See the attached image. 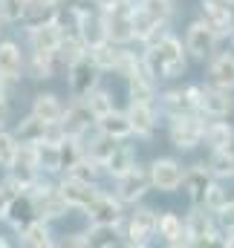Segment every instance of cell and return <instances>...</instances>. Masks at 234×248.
I'll use <instances>...</instances> for the list:
<instances>
[{
	"instance_id": "f546056e",
	"label": "cell",
	"mask_w": 234,
	"mask_h": 248,
	"mask_svg": "<svg viewBox=\"0 0 234 248\" xmlns=\"http://www.w3.org/2000/svg\"><path fill=\"white\" fill-rule=\"evenodd\" d=\"M202 139L208 141L211 150H226V147L234 144V127L229 122H211V124H205Z\"/></svg>"
},
{
	"instance_id": "836d02e7",
	"label": "cell",
	"mask_w": 234,
	"mask_h": 248,
	"mask_svg": "<svg viewBox=\"0 0 234 248\" xmlns=\"http://www.w3.org/2000/svg\"><path fill=\"white\" fill-rule=\"evenodd\" d=\"M87 55H90V61H93L99 69H101V72H104V69H113V66H116L118 46L113 44V41H101V44L90 46V49H87Z\"/></svg>"
},
{
	"instance_id": "7a4b0ae2",
	"label": "cell",
	"mask_w": 234,
	"mask_h": 248,
	"mask_svg": "<svg viewBox=\"0 0 234 248\" xmlns=\"http://www.w3.org/2000/svg\"><path fill=\"white\" fill-rule=\"evenodd\" d=\"M23 193H26V199H29V205H32V211H35L38 219H47V222L50 219H61L69 211V205L61 199L58 187H52L50 182H41V176L26 187Z\"/></svg>"
},
{
	"instance_id": "7c38bea8",
	"label": "cell",
	"mask_w": 234,
	"mask_h": 248,
	"mask_svg": "<svg viewBox=\"0 0 234 248\" xmlns=\"http://www.w3.org/2000/svg\"><path fill=\"white\" fill-rule=\"evenodd\" d=\"M182 165L176 162V159H156L153 165H150V170H148V179H150V185L156 187V190H162V193H174L176 187L182 185Z\"/></svg>"
},
{
	"instance_id": "7402d4cb",
	"label": "cell",
	"mask_w": 234,
	"mask_h": 248,
	"mask_svg": "<svg viewBox=\"0 0 234 248\" xmlns=\"http://www.w3.org/2000/svg\"><path fill=\"white\" fill-rule=\"evenodd\" d=\"M208 75H211V84L214 87L232 93L234 90V52H220L217 58H211Z\"/></svg>"
},
{
	"instance_id": "e0dca14e",
	"label": "cell",
	"mask_w": 234,
	"mask_h": 248,
	"mask_svg": "<svg viewBox=\"0 0 234 248\" xmlns=\"http://www.w3.org/2000/svg\"><path fill=\"white\" fill-rule=\"evenodd\" d=\"M197 90L200 87H185V90H168L159 95L165 116H182V113H197Z\"/></svg>"
},
{
	"instance_id": "816d5d0a",
	"label": "cell",
	"mask_w": 234,
	"mask_h": 248,
	"mask_svg": "<svg viewBox=\"0 0 234 248\" xmlns=\"http://www.w3.org/2000/svg\"><path fill=\"white\" fill-rule=\"evenodd\" d=\"M223 3H229V6H234V0H223Z\"/></svg>"
},
{
	"instance_id": "d4e9b609",
	"label": "cell",
	"mask_w": 234,
	"mask_h": 248,
	"mask_svg": "<svg viewBox=\"0 0 234 248\" xmlns=\"http://www.w3.org/2000/svg\"><path fill=\"white\" fill-rule=\"evenodd\" d=\"M20 243L29 248H50L55 246V240H52V234H50V225H47V219H29L23 228H20Z\"/></svg>"
},
{
	"instance_id": "f35d334b",
	"label": "cell",
	"mask_w": 234,
	"mask_h": 248,
	"mask_svg": "<svg viewBox=\"0 0 234 248\" xmlns=\"http://www.w3.org/2000/svg\"><path fill=\"white\" fill-rule=\"evenodd\" d=\"M87 246H96V248L116 246V225H101V222H93V228L87 231Z\"/></svg>"
},
{
	"instance_id": "74e56055",
	"label": "cell",
	"mask_w": 234,
	"mask_h": 248,
	"mask_svg": "<svg viewBox=\"0 0 234 248\" xmlns=\"http://www.w3.org/2000/svg\"><path fill=\"white\" fill-rule=\"evenodd\" d=\"M44 127H47V122H41L38 116H26L23 122L17 124V130H15V139L17 141H41V136H44Z\"/></svg>"
},
{
	"instance_id": "d6986e66",
	"label": "cell",
	"mask_w": 234,
	"mask_h": 248,
	"mask_svg": "<svg viewBox=\"0 0 234 248\" xmlns=\"http://www.w3.org/2000/svg\"><path fill=\"white\" fill-rule=\"evenodd\" d=\"M156 234L168 243V246H174V248H179V246H191L188 243V237H185V222L176 217L174 211H165V214H156Z\"/></svg>"
},
{
	"instance_id": "8fae6325",
	"label": "cell",
	"mask_w": 234,
	"mask_h": 248,
	"mask_svg": "<svg viewBox=\"0 0 234 248\" xmlns=\"http://www.w3.org/2000/svg\"><path fill=\"white\" fill-rule=\"evenodd\" d=\"M185 237L191 246H211V243H220V234L214 231V222L211 217L202 211V208H194L185 219Z\"/></svg>"
},
{
	"instance_id": "9c48e42d",
	"label": "cell",
	"mask_w": 234,
	"mask_h": 248,
	"mask_svg": "<svg viewBox=\"0 0 234 248\" xmlns=\"http://www.w3.org/2000/svg\"><path fill=\"white\" fill-rule=\"evenodd\" d=\"M156 237V211L150 208H139L130 219H127V246H150V240Z\"/></svg>"
},
{
	"instance_id": "ab89813d",
	"label": "cell",
	"mask_w": 234,
	"mask_h": 248,
	"mask_svg": "<svg viewBox=\"0 0 234 248\" xmlns=\"http://www.w3.org/2000/svg\"><path fill=\"white\" fill-rule=\"evenodd\" d=\"M226 202H229V190L220 185V182L211 179V185H208V190H205V199H202V208L211 211V214H217Z\"/></svg>"
},
{
	"instance_id": "4dcf8cb0",
	"label": "cell",
	"mask_w": 234,
	"mask_h": 248,
	"mask_svg": "<svg viewBox=\"0 0 234 248\" xmlns=\"http://www.w3.org/2000/svg\"><path fill=\"white\" fill-rule=\"evenodd\" d=\"M101 165L99 162H93L90 156H78L69 168H67V176H72V179H81V182H90V185H99V179H101Z\"/></svg>"
},
{
	"instance_id": "5bb4252c",
	"label": "cell",
	"mask_w": 234,
	"mask_h": 248,
	"mask_svg": "<svg viewBox=\"0 0 234 248\" xmlns=\"http://www.w3.org/2000/svg\"><path fill=\"white\" fill-rule=\"evenodd\" d=\"M61 130H64V136H69V139H84V133L90 130V124H96L93 119V113L87 110V104L81 101V98H75V104L72 107H64V116H61Z\"/></svg>"
},
{
	"instance_id": "52a82bcc",
	"label": "cell",
	"mask_w": 234,
	"mask_h": 248,
	"mask_svg": "<svg viewBox=\"0 0 234 248\" xmlns=\"http://www.w3.org/2000/svg\"><path fill=\"white\" fill-rule=\"evenodd\" d=\"M148 187H150L148 170H145V168H139V165H133L127 173H121V176L116 179V196H118V202H121V205H124V202L136 205V202L148 193Z\"/></svg>"
},
{
	"instance_id": "603a6c76",
	"label": "cell",
	"mask_w": 234,
	"mask_h": 248,
	"mask_svg": "<svg viewBox=\"0 0 234 248\" xmlns=\"http://www.w3.org/2000/svg\"><path fill=\"white\" fill-rule=\"evenodd\" d=\"M61 35H64V29H61L58 20H52V23H41V26L29 29V44H32V49L55 52L58 44H61Z\"/></svg>"
},
{
	"instance_id": "d6a6232c",
	"label": "cell",
	"mask_w": 234,
	"mask_h": 248,
	"mask_svg": "<svg viewBox=\"0 0 234 248\" xmlns=\"http://www.w3.org/2000/svg\"><path fill=\"white\" fill-rule=\"evenodd\" d=\"M113 147H116V139H110V136H104L101 130L87 141V144H81V150H84V156H90L93 162H99V165H104V159L113 153Z\"/></svg>"
},
{
	"instance_id": "d590c367",
	"label": "cell",
	"mask_w": 234,
	"mask_h": 248,
	"mask_svg": "<svg viewBox=\"0 0 234 248\" xmlns=\"http://www.w3.org/2000/svg\"><path fill=\"white\" fill-rule=\"evenodd\" d=\"M159 20L148 12V9H142V6H133V12H130V26H133V41H145L148 38V32L156 26Z\"/></svg>"
},
{
	"instance_id": "277c9868",
	"label": "cell",
	"mask_w": 234,
	"mask_h": 248,
	"mask_svg": "<svg viewBox=\"0 0 234 248\" xmlns=\"http://www.w3.org/2000/svg\"><path fill=\"white\" fill-rule=\"evenodd\" d=\"M99 75H101V69L90 61V55H87V52H84L78 61H72L69 66H67L69 90H72V95H75V98H84L93 87H99Z\"/></svg>"
},
{
	"instance_id": "c3c4849f",
	"label": "cell",
	"mask_w": 234,
	"mask_h": 248,
	"mask_svg": "<svg viewBox=\"0 0 234 248\" xmlns=\"http://www.w3.org/2000/svg\"><path fill=\"white\" fill-rule=\"evenodd\" d=\"M3 101H9V98H6V84L0 81V104H3Z\"/></svg>"
},
{
	"instance_id": "83f0119b",
	"label": "cell",
	"mask_w": 234,
	"mask_h": 248,
	"mask_svg": "<svg viewBox=\"0 0 234 248\" xmlns=\"http://www.w3.org/2000/svg\"><path fill=\"white\" fill-rule=\"evenodd\" d=\"M35 165L41 173H58L61 168V144L52 141H35Z\"/></svg>"
},
{
	"instance_id": "9a60e30c",
	"label": "cell",
	"mask_w": 234,
	"mask_h": 248,
	"mask_svg": "<svg viewBox=\"0 0 234 248\" xmlns=\"http://www.w3.org/2000/svg\"><path fill=\"white\" fill-rule=\"evenodd\" d=\"M58 193H61V199H64L69 208L84 211V208L99 196V185H90V182H81V179L64 176V182L58 185Z\"/></svg>"
},
{
	"instance_id": "7bdbcfd3",
	"label": "cell",
	"mask_w": 234,
	"mask_h": 248,
	"mask_svg": "<svg viewBox=\"0 0 234 248\" xmlns=\"http://www.w3.org/2000/svg\"><path fill=\"white\" fill-rule=\"evenodd\" d=\"M15 147H17V139H15V133H9V130H0V165H3V168L12 162V156H15Z\"/></svg>"
},
{
	"instance_id": "f6af8a7d",
	"label": "cell",
	"mask_w": 234,
	"mask_h": 248,
	"mask_svg": "<svg viewBox=\"0 0 234 248\" xmlns=\"http://www.w3.org/2000/svg\"><path fill=\"white\" fill-rule=\"evenodd\" d=\"M217 222L223 225V231H232V228H234V202H232V199L217 211Z\"/></svg>"
},
{
	"instance_id": "60d3db41",
	"label": "cell",
	"mask_w": 234,
	"mask_h": 248,
	"mask_svg": "<svg viewBox=\"0 0 234 248\" xmlns=\"http://www.w3.org/2000/svg\"><path fill=\"white\" fill-rule=\"evenodd\" d=\"M142 9H148L156 20H168L174 15V0H142Z\"/></svg>"
},
{
	"instance_id": "f907efd6",
	"label": "cell",
	"mask_w": 234,
	"mask_h": 248,
	"mask_svg": "<svg viewBox=\"0 0 234 248\" xmlns=\"http://www.w3.org/2000/svg\"><path fill=\"white\" fill-rule=\"evenodd\" d=\"M232 52H234V32H232Z\"/></svg>"
},
{
	"instance_id": "b9f144b4",
	"label": "cell",
	"mask_w": 234,
	"mask_h": 248,
	"mask_svg": "<svg viewBox=\"0 0 234 248\" xmlns=\"http://www.w3.org/2000/svg\"><path fill=\"white\" fill-rule=\"evenodd\" d=\"M23 0H0V20L3 23H20Z\"/></svg>"
},
{
	"instance_id": "ee69618b",
	"label": "cell",
	"mask_w": 234,
	"mask_h": 248,
	"mask_svg": "<svg viewBox=\"0 0 234 248\" xmlns=\"http://www.w3.org/2000/svg\"><path fill=\"white\" fill-rule=\"evenodd\" d=\"M17 193H20V190L12 185L9 179H3V182H0V219L6 217V211H9V205H12V199H15Z\"/></svg>"
},
{
	"instance_id": "e575fe53",
	"label": "cell",
	"mask_w": 234,
	"mask_h": 248,
	"mask_svg": "<svg viewBox=\"0 0 234 248\" xmlns=\"http://www.w3.org/2000/svg\"><path fill=\"white\" fill-rule=\"evenodd\" d=\"M81 101L87 104V110L93 113V119H101L104 113H110V110H113V95H110L107 90H101V87H93Z\"/></svg>"
},
{
	"instance_id": "cb8c5ba5",
	"label": "cell",
	"mask_w": 234,
	"mask_h": 248,
	"mask_svg": "<svg viewBox=\"0 0 234 248\" xmlns=\"http://www.w3.org/2000/svg\"><path fill=\"white\" fill-rule=\"evenodd\" d=\"M96 127L104 133V136H110V139H127V136H133V127H130V119H127V113H118L116 107L110 110V113H104L101 119H96Z\"/></svg>"
},
{
	"instance_id": "8992f818",
	"label": "cell",
	"mask_w": 234,
	"mask_h": 248,
	"mask_svg": "<svg viewBox=\"0 0 234 248\" xmlns=\"http://www.w3.org/2000/svg\"><path fill=\"white\" fill-rule=\"evenodd\" d=\"M217 41H220V35H217L208 23L194 20V23L188 26V35H185V52L194 55V58H200V61H205V58L214 55Z\"/></svg>"
},
{
	"instance_id": "ac0fdd59",
	"label": "cell",
	"mask_w": 234,
	"mask_h": 248,
	"mask_svg": "<svg viewBox=\"0 0 234 248\" xmlns=\"http://www.w3.org/2000/svg\"><path fill=\"white\" fill-rule=\"evenodd\" d=\"M211 173L205 170V165H194L191 170H185L182 173V185L188 190V199H191V205L194 208H202V199H205V190H208V185H211Z\"/></svg>"
},
{
	"instance_id": "f5cc1de1",
	"label": "cell",
	"mask_w": 234,
	"mask_h": 248,
	"mask_svg": "<svg viewBox=\"0 0 234 248\" xmlns=\"http://www.w3.org/2000/svg\"><path fill=\"white\" fill-rule=\"evenodd\" d=\"M232 9H234V6H232Z\"/></svg>"
},
{
	"instance_id": "2e32d148",
	"label": "cell",
	"mask_w": 234,
	"mask_h": 248,
	"mask_svg": "<svg viewBox=\"0 0 234 248\" xmlns=\"http://www.w3.org/2000/svg\"><path fill=\"white\" fill-rule=\"evenodd\" d=\"M61 6L58 0H23V15H20V23L26 29H35L41 23H52L58 20Z\"/></svg>"
},
{
	"instance_id": "5b68a950",
	"label": "cell",
	"mask_w": 234,
	"mask_h": 248,
	"mask_svg": "<svg viewBox=\"0 0 234 248\" xmlns=\"http://www.w3.org/2000/svg\"><path fill=\"white\" fill-rule=\"evenodd\" d=\"M232 107H234V98L229 90H220L214 84L197 90V113L211 116V119H223V116L232 113Z\"/></svg>"
},
{
	"instance_id": "1f68e13d",
	"label": "cell",
	"mask_w": 234,
	"mask_h": 248,
	"mask_svg": "<svg viewBox=\"0 0 234 248\" xmlns=\"http://www.w3.org/2000/svg\"><path fill=\"white\" fill-rule=\"evenodd\" d=\"M205 170H208L214 179H232L234 176V153H232V147H226V150H211V159H208Z\"/></svg>"
},
{
	"instance_id": "f1b7e54d",
	"label": "cell",
	"mask_w": 234,
	"mask_h": 248,
	"mask_svg": "<svg viewBox=\"0 0 234 248\" xmlns=\"http://www.w3.org/2000/svg\"><path fill=\"white\" fill-rule=\"evenodd\" d=\"M32 116H38L41 122H47V124L61 122V116H64V104L58 101V95H52V93H41V95H35V101H32Z\"/></svg>"
},
{
	"instance_id": "bcb514c9",
	"label": "cell",
	"mask_w": 234,
	"mask_h": 248,
	"mask_svg": "<svg viewBox=\"0 0 234 248\" xmlns=\"http://www.w3.org/2000/svg\"><path fill=\"white\" fill-rule=\"evenodd\" d=\"M67 246L84 248V246H87V234H69V237H67Z\"/></svg>"
},
{
	"instance_id": "ba28073f",
	"label": "cell",
	"mask_w": 234,
	"mask_h": 248,
	"mask_svg": "<svg viewBox=\"0 0 234 248\" xmlns=\"http://www.w3.org/2000/svg\"><path fill=\"white\" fill-rule=\"evenodd\" d=\"M72 12H75V23H78L75 35L84 41L87 49L96 46V44H101V41H107V29H104L101 12H90V9H81V6H75Z\"/></svg>"
},
{
	"instance_id": "30bf717a",
	"label": "cell",
	"mask_w": 234,
	"mask_h": 248,
	"mask_svg": "<svg viewBox=\"0 0 234 248\" xmlns=\"http://www.w3.org/2000/svg\"><path fill=\"white\" fill-rule=\"evenodd\" d=\"M200 12H202V23H208L220 38L232 35L234 32V9L223 0H202L200 3Z\"/></svg>"
},
{
	"instance_id": "484cf974",
	"label": "cell",
	"mask_w": 234,
	"mask_h": 248,
	"mask_svg": "<svg viewBox=\"0 0 234 248\" xmlns=\"http://www.w3.org/2000/svg\"><path fill=\"white\" fill-rule=\"evenodd\" d=\"M133 165H136V153H133V147H127V144H118V141H116V147H113V153L104 159L101 170H104L107 176L118 179V176H121V173H127Z\"/></svg>"
},
{
	"instance_id": "6da1fadb",
	"label": "cell",
	"mask_w": 234,
	"mask_h": 248,
	"mask_svg": "<svg viewBox=\"0 0 234 248\" xmlns=\"http://www.w3.org/2000/svg\"><path fill=\"white\" fill-rule=\"evenodd\" d=\"M145 63L148 69L153 72V78H179L185 72V46L182 41H176L174 35H165L159 44L153 46H145Z\"/></svg>"
},
{
	"instance_id": "4fadbf2b",
	"label": "cell",
	"mask_w": 234,
	"mask_h": 248,
	"mask_svg": "<svg viewBox=\"0 0 234 248\" xmlns=\"http://www.w3.org/2000/svg\"><path fill=\"white\" fill-rule=\"evenodd\" d=\"M84 214L90 217V222H101V225H118L124 217H121V202L118 196H110L104 190H99V196L84 208Z\"/></svg>"
},
{
	"instance_id": "44dd1931",
	"label": "cell",
	"mask_w": 234,
	"mask_h": 248,
	"mask_svg": "<svg viewBox=\"0 0 234 248\" xmlns=\"http://www.w3.org/2000/svg\"><path fill=\"white\" fill-rule=\"evenodd\" d=\"M127 119H130V127H133L136 136H153V130H156V110H153V104L130 101Z\"/></svg>"
},
{
	"instance_id": "8d00e7d4",
	"label": "cell",
	"mask_w": 234,
	"mask_h": 248,
	"mask_svg": "<svg viewBox=\"0 0 234 248\" xmlns=\"http://www.w3.org/2000/svg\"><path fill=\"white\" fill-rule=\"evenodd\" d=\"M58 58L64 66H69L72 61H78L84 52H87V46H84V41L78 38V35H61V44H58Z\"/></svg>"
},
{
	"instance_id": "3957f363",
	"label": "cell",
	"mask_w": 234,
	"mask_h": 248,
	"mask_svg": "<svg viewBox=\"0 0 234 248\" xmlns=\"http://www.w3.org/2000/svg\"><path fill=\"white\" fill-rule=\"evenodd\" d=\"M202 130L205 122L200 113H182V116H171V144L179 150H194L202 141Z\"/></svg>"
},
{
	"instance_id": "ffe728a7",
	"label": "cell",
	"mask_w": 234,
	"mask_h": 248,
	"mask_svg": "<svg viewBox=\"0 0 234 248\" xmlns=\"http://www.w3.org/2000/svg\"><path fill=\"white\" fill-rule=\"evenodd\" d=\"M23 72V55L17 49V44L12 41H0V81H17Z\"/></svg>"
},
{
	"instance_id": "681fc988",
	"label": "cell",
	"mask_w": 234,
	"mask_h": 248,
	"mask_svg": "<svg viewBox=\"0 0 234 248\" xmlns=\"http://www.w3.org/2000/svg\"><path fill=\"white\" fill-rule=\"evenodd\" d=\"M0 248H6V240H3V237H0Z\"/></svg>"
},
{
	"instance_id": "7dc6e473",
	"label": "cell",
	"mask_w": 234,
	"mask_h": 248,
	"mask_svg": "<svg viewBox=\"0 0 234 248\" xmlns=\"http://www.w3.org/2000/svg\"><path fill=\"white\" fill-rule=\"evenodd\" d=\"M220 246H226V248H234V228H232V231H226V237L220 240Z\"/></svg>"
},
{
	"instance_id": "4316f807",
	"label": "cell",
	"mask_w": 234,
	"mask_h": 248,
	"mask_svg": "<svg viewBox=\"0 0 234 248\" xmlns=\"http://www.w3.org/2000/svg\"><path fill=\"white\" fill-rule=\"evenodd\" d=\"M58 66H64V63H61V58H58V52L35 49L32 63H29V72H32V78H38V81H50V78H55Z\"/></svg>"
}]
</instances>
